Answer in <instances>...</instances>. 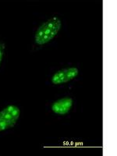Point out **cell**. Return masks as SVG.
Wrapping results in <instances>:
<instances>
[{
	"label": "cell",
	"mask_w": 117,
	"mask_h": 156,
	"mask_svg": "<svg viewBox=\"0 0 117 156\" xmlns=\"http://www.w3.org/2000/svg\"><path fill=\"white\" fill-rule=\"evenodd\" d=\"M61 27L62 22L59 18L54 16L48 19L37 28L34 36L35 42L40 45L49 42L56 36Z\"/></svg>",
	"instance_id": "obj_1"
},
{
	"label": "cell",
	"mask_w": 117,
	"mask_h": 156,
	"mask_svg": "<svg viewBox=\"0 0 117 156\" xmlns=\"http://www.w3.org/2000/svg\"><path fill=\"white\" fill-rule=\"evenodd\" d=\"M20 115V110L13 105H8L0 111V132L16 125Z\"/></svg>",
	"instance_id": "obj_2"
},
{
	"label": "cell",
	"mask_w": 117,
	"mask_h": 156,
	"mask_svg": "<svg viewBox=\"0 0 117 156\" xmlns=\"http://www.w3.org/2000/svg\"><path fill=\"white\" fill-rule=\"evenodd\" d=\"M78 73H79V71L75 67L60 69V70L57 71L56 73L52 76L51 83L55 85L65 83L76 77Z\"/></svg>",
	"instance_id": "obj_3"
},
{
	"label": "cell",
	"mask_w": 117,
	"mask_h": 156,
	"mask_svg": "<svg viewBox=\"0 0 117 156\" xmlns=\"http://www.w3.org/2000/svg\"><path fill=\"white\" fill-rule=\"evenodd\" d=\"M73 106V99L71 98L66 97L58 99L53 102L51 105V110L57 115H63L67 114Z\"/></svg>",
	"instance_id": "obj_4"
},
{
	"label": "cell",
	"mask_w": 117,
	"mask_h": 156,
	"mask_svg": "<svg viewBox=\"0 0 117 156\" xmlns=\"http://www.w3.org/2000/svg\"><path fill=\"white\" fill-rule=\"evenodd\" d=\"M3 50H4V47L2 46L1 44H0V63L2 62V57H3Z\"/></svg>",
	"instance_id": "obj_5"
}]
</instances>
